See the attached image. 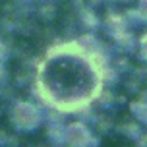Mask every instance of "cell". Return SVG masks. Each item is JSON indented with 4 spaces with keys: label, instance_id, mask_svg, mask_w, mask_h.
Listing matches in <instances>:
<instances>
[{
    "label": "cell",
    "instance_id": "6da1fadb",
    "mask_svg": "<svg viewBox=\"0 0 147 147\" xmlns=\"http://www.w3.org/2000/svg\"><path fill=\"white\" fill-rule=\"evenodd\" d=\"M39 85L51 103L74 109L93 97L97 78L85 56L58 52L56 56H49L41 66Z\"/></svg>",
    "mask_w": 147,
    "mask_h": 147
},
{
    "label": "cell",
    "instance_id": "7a4b0ae2",
    "mask_svg": "<svg viewBox=\"0 0 147 147\" xmlns=\"http://www.w3.org/2000/svg\"><path fill=\"white\" fill-rule=\"evenodd\" d=\"M27 112H31V107H27ZM27 112L23 114V118H27ZM16 118H18V124H20V126H27V122H29V120H22L20 114H16Z\"/></svg>",
    "mask_w": 147,
    "mask_h": 147
}]
</instances>
